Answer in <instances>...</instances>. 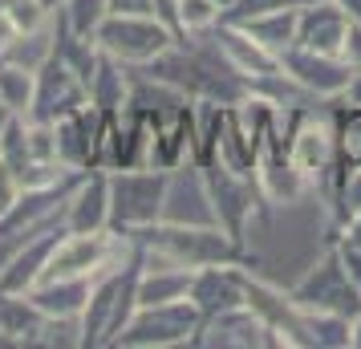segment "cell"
<instances>
[{
    "label": "cell",
    "instance_id": "obj_9",
    "mask_svg": "<svg viewBox=\"0 0 361 349\" xmlns=\"http://www.w3.org/2000/svg\"><path fill=\"white\" fill-rule=\"evenodd\" d=\"M280 69H284V78H293L317 102H341V94L349 90V78H353V66L345 57L312 53V49H300V45L280 53Z\"/></svg>",
    "mask_w": 361,
    "mask_h": 349
},
{
    "label": "cell",
    "instance_id": "obj_18",
    "mask_svg": "<svg viewBox=\"0 0 361 349\" xmlns=\"http://www.w3.org/2000/svg\"><path fill=\"white\" fill-rule=\"evenodd\" d=\"M191 276L195 268L171 264L159 256L142 252V276H138V305H171V300H187L191 293Z\"/></svg>",
    "mask_w": 361,
    "mask_h": 349
},
{
    "label": "cell",
    "instance_id": "obj_24",
    "mask_svg": "<svg viewBox=\"0 0 361 349\" xmlns=\"http://www.w3.org/2000/svg\"><path fill=\"white\" fill-rule=\"evenodd\" d=\"M333 138L341 166H361V106L353 102L333 106Z\"/></svg>",
    "mask_w": 361,
    "mask_h": 349
},
{
    "label": "cell",
    "instance_id": "obj_17",
    "mask_svg": "<svg viewBox=\"0 0 361 349\" xmlns=\"http://www.w3.org/2000/svg\"><path fill=\"white\" fill-rule=\"evenodd\" d=\"M66 232V224H53L45 232H37L33 240H25L13 256H8V264L0 268V288H8V293H29L37 281H41V272L49 264V252L53 244L61 240Z\"/></svg>",
    "mask_w": 361,
    "mask_h": 349
},
{
    "label": "cell",
    "instance_id": "obj_21",
    "mask_svg": "<svg viewBox=\"0 0 361 349\" xmlns=\"http://www.w3.org/2000/svg\"><path fill=\"white\" fill-rule=\"evenodd\" d=\"M90 102L106 114H122L126 102H130V66H122V61L102 53L98 73L90 78Z\"/></svg>",
    "mask_w": 361,
    "mask_h": 349
},
{
    "label": "cell",
    "instance_id": "obj_25",
    "mask_svg": "<svg viewBox=\"0 0 361 349\" xmlns=\"http://www.w3.org/2000/svg\"><path fill=\"white\" fill-rule=\"evenodd\" d=\"M305 313V333H309V349H349V317L345 313Z\"/></svg>",
    "mask_w": 361,
    "mask_h": 349
},
{
    "label": "cell",
    "instance_id": "obj_7",
    "mask_svg": "<svg viewBox=\"0 0 361 349\" xmlns=\"http://www.w3.org/2000/svg\"><path fill=\"white\" fill-rule=\"evenodd\" d=\"M288 297H293L296 309H312V313H345L353 317L361 309V288L349 281V272H345L341 256L337 248L329 244V252L317 260V264L300 276V281L288 288Z\"/></svg>",
    "mask_w": 361,
    "mask_h": 349
},
{
    "label": "cell",
    "instance_id": "obj_12",
    "mask_svg": "<svg viewBox=\"0 0 361 349\" xmlns=\"http://www.w3.org/2000/svg\"><path fill=\"white\" fill-rule=\"evenodd\" d=\"M212 41V49L228 61L240 78L247 82V90H252V82H260V78H268V73H280V57L276 53H268L264 45H256L252 37L240 29V25H231V20H219L212 33H199Z\"/></svg>",
    "mask_w": 361,
    "mask_h": 349
},
{
    "label": "cell",
    "instance_id": "obj_23",
    "mask_svg": "<svg viewBox=\"0 0 361 349\" xmlns=\"http://www.w3.org/2000/svg\"><path fill=\"white\" fill-rule=\"evenodd\" d=\"M33 90H37V69L20 66V61H8V57H0V102H4L13 114L29 118Z\"/></svg>",
    "mask_w": 361,
    "mask_h": 349
},
{
    "label": "cell",
    "instance_id": "obj_36",
    "mask_svg": "<svg viewBox=\"0 0 361 349\" xmlns=\"http://www.w3.org/2000/svg\"><path fill=\"white\" fill-rule=\"evenodd\" d=\"M349 349H361V309L349 317Z\"/></svg>",
    "mask_w": 361,
    "mask_h": 349
},
{
    "label": "cell",
    "instance_id": "obj_20",
    "mask_svg": "<svg viewBox=\"0 0 361 349\" xmlns=\"http://www.w3.org/2000/svg\"><path fill=\"white\" fill-rule=\"evenodd\" d=\"M45 329V313L37 309L25 293L0 288V333L13 337L17 345H37V337Z\"/></svg>",
    "mask_w": 361,
    "mask_h": 349
},
{
    "label": "cell",
    "instance_id": "obj_3",
    "mask_svg": "<svg viewBox=\"0 0 361 349\" xmlns=\"http://www.w3.org/2000/svg\"><path fill=\"white\" fill-rule=\"evenodd\" d=\"M110 175V232L126 235L163 219L166 171L159 166H118Z\"/></svg>",
    "mask_w": 361,
    "mask_h": 349
},
{
    "label": "cell",
    "instance_id": "obj_31",
    "mask_svg": "<svg viewBox=\"0 0 361 349\" xmlns=\"http://www.w3.org/2000/svg\"><path fill=\"white\" fill-rule=\"evenodd\" d=\"M337 248V256H341V264H345V272H349V281L361 288V248L357 244H333Z\"/></svg>",
    "mask_w": 361,
    "mask_h": 349
},
{
    "label": "cell",
    "instance_id": "obj_33",
    "mask_svg": "<svg viewBox=\"0 0 361 349\" xmlns=\"http://www.w3.org/2000/svg\"><path fill=\"white\" fill-rule=\"evenodd\" d=\"M17 37H20L17 20H13V13H8V8L0 4V57H4V53L13 49V41H17Z\"/></svg>",
    "mask_w": 361,
    "mask_h": 349
},
{
    "label": "cell",
    "instance_id": "obj_28",
    "mask_svg": "<svg viewBox=\"0 0 361 349\" xmlns=\"http://www.w3.org/2000/svg\"><path fill=\"white\" fill-rule=\"evenodd\" d=\"M300 4H309V0H235L224 20H247V17H264V13H276V8H300Z\"/></svg>",
    "mask_w": 361,
    "mask_h": 349
},
{
    "label": "cell",
    "instance_id": "obj_34",
    "mask_svg": "<svg viewBox=\"0 0 361 349\" xmlns=\"http://www.w3.org/2000/svg\"><path fill=\"white\" fill-rule=\"evenodd\" d=\"M341 57L349 61V66L361 73V25H349V37H345V49H341Z\"/></svg>",
    "mask_w": 361,
    "mask_h": 349
},
{
    "label": "cell",
    "instance_id": "obj_6",
    "mask_svg": "<svg viewBox=\"0 0 361 349\" xmlns=\"http://www.w3.org/2000/svg\"><path fill=\"white\" fill-rule=\"evenodd\" d=\"M98 49L106 57H114L122 66H147L154 57H163L179 37L166 29L159 17H122V13H110V17L102 20L98 29Z\"/></svg>",
    "mask_w": 361,
    "mask_h": 349
},
{
    "label": "cell",
    "instance_id": "obj_39",
    "mask_svg": "<svg viewBox=\"0 0 361 349\" xmlns=\"http://www.w3.org/2000/svg\"><path fill=\"white\" fill-rule=\"evenodd\" d=\"M219 4H224V13H228V8H231V4H235V0H219Z\"/></svg>",
    "mask_w": 361,
    "mask_h": 349
},
{
    "label": "cell",
    "instance_id": "obj_19",
    "mask_svg": "<svg viewBox=\"0 0 361 349\" xmlns=\"http://www.w3.org/2000/svg\"><path fill=\"white\" fill-rule=\"evenodd\" d=\"M94 276H73V281H37L25 297L33 300L45 317H82L90 300Z\"/></svg>",
    "mask_w": 361,
    "mask_h": 349
},
{
    "label": "cell",
    "instance_id": "obj_22",
    "mask_svg": "<svg viewBox=\"0 0 361 349\" xmlns=\"http://www.w3.org/2000/svg\"><path fill=\"white\" fill-rule=\"evenodd\" d=\"M296 20H300V8H276V13H264V17H247L240 20V29H244L256 45H264L268 53H284L296 45ZM235 25V20H231Z\"/></svg>",
    "mask_w": 361,
    "mask_h": 349
},
{
    "label": "cell",
    "instance_id": "obj_29",
    "mask_svg": "<svg viewBox=\"0 0 361 349\" xmlns=\"http://www.w3.org/2000/svg\"><path fill=\"white\" fill-rule=\"evenodd\" d=\"M25 195V183H20V175L13 171L8 163H0V216L13 207V203Z\"/></svg>",
    "mask_w": 361,
    "mask_h": 349
},
{
    "label": "cell",
    "instance_id": "obj_15",
    "mask_svg": "<svg viewBox=\"0 0 361 349\" xmlns=\"http://www.w3.org/2000/svg\"><path fill=\"white\" fill-rule=\"evenodd\" d=\"M66 232H106L110 228V175L106 171H85L82 183L73 187L66 203Z\"/></svg>",
    "mask_w": 361,
    "mask_h": 349
},
{
    "label": "cell",
    "instance_id": "obj_27",
    "mask_svg": "<svg viewBox=\"0 0 361 349\" xmlns=\"http://www.w3.org/2000/svg\"><path fill=\"white\" fill-rule=\"evenodd\" d=\"M61 20H66L73 33H82V37H98L102 29V20L110 17V0H66L61 8Z\"/></svg>",
    "mask_w": 361,
    "mask_h": 349
},
{
    "label": "cell",
    "instance_id": "obj_26",
    "mask_svg": "<svg viewBox=\"0 0 361 349\" xmlns=\"http://www.w3.org/2000/svg\"><path fill=\"white\" fill-rule=\"evenodd\" d=\"M219 20H224V4L219 0H179V41L212 33Z\"/></svg>",
    "mask_w": 361,
    "mask_h": 349
},
{
    "label": "cell",
    "instance_id": "obj_2",
    "mask_svg": "<svg viewBox=\"0 0 361 349\" xmlns=\"http://www.w3.org/2000/svg\"><path fill=\"white\" fill-rule=\"evenodd\" d=\"M288 159L293 166L309 179L312 191L329 195V187L337 179V138H333V110L317 106H288Z\"/></svg>",
    "mask_w": 361,
    "mask_h": 349
},
{
    "label": "cell",
    "instance_id": "obj_38",
    "mask_svg": "<svg viewBox=\"0 0 361 349\" xmlns=\"http://www.w3.org/2000/svg\"><path fill=\"white\" fill-rule=\"evenodd\" d=\"M61 4H66V0H41V8H49V13H57Z\"/></svg>",
    "mask_w": 361,
    "mask_h": 349
},
{
    "label": "cell",
    "instance_id": "obj_37",
    "mask_svg": "<svg viewBox=\"0 0 361 349\" xmlns=\"http://www.w3.org/2000/svg\"><path fill=\"white\" fill-rule=\"evenodd\" d=\"M337 4L345 8V17L353 20V25H361V0H337Z\"/></svg>",
    "mask_w": 361,
    "mask_h": 349
},
{
    "label": "cell",
    "instance_id": "obj_11",
    "mask_svg": "<svg viewBox=\"0 0 361 349\" xmlns=\"http://www.w3.org/2000/svg\"><path fill=\"white\" fill-rule=\"evenodd\" d=\"M195 345L199 349H264V345H280V341L252 305H240V309H224L215 317H203Z\"/></svg>",
    "mask_w": 361,
    "mask_h": 349
},
{
    "label": "cell",
    "instance_id": "obj_10",
    "mask_svg": "<svg viewBox=\"0 0 361 349\" xmlns=\"http://www.w3.org/2000/svg\"><path fill=\"white\" fill-rule=\"evenodd\" d=\"M163 219L166 224H191V228H212L215 203L207 191V175L199 163H183L166 171V200H163Z\"/></svg>",
    "mask_w": 361,
    "mask_h": 349
},
{
    "label": "cell",
    "instance_id": "obj_13",
    "mask_svg": "<svg viewBox=\"0 0 361 349\" xmlns=\"http://www.w3.org/2000/svg\"><path fill=\"white\" fill-rule=\"evenodd\" d=\"M187 300L199 309V317H215V313H224V309L247 305L244 264H203V268H195Z\"/></svg>",
    "mask_w": 361,
    "mask_h": 349
},
{
    "label": "cell",
    "instance_id": "obj_30",
    "mask_svg": "<svg viewBox=\"0 0 361 349\" xmlns=\"http://www.w3.org/2000/svg\"><path fill=\"white\" fill-rule=\"evenodd\" d=\"M329 244H357L361 248V212H353L341 228H333L329 232Z\"/></svg>",
    "mask_w": 361,
    "mask_h": 349
},
{
    "label": "cell",
    "instance_id": "obj_14",
    "mask_svg": "<svg viewBox=\"0 0 361 349\" xmlns=\"http://www.w3.org/2000/svg\"><path fill=\"white\" fill-rule=\"evenodd\" d=\"M349 25H353V20L345 17V8L337 4V0H309V4H300L296 45H300V49H312V53L341 57Z\"/></svg>",
    "mask_w": 361,
    "mask_h": 349
},
{
    "label": "cell",
    "instance_id": "obj_32",
    "mask_svg": "<svg viewBox=\"0 0 361 349\" xmlns=\"http://www.w3.org/2000/svg\"><path fill=\"white\" fill-rule=\"evenodd\" d=\"M110 13H122V17H154V0H110Z\"/></svg>",
    "mask_w": 361,
    "mask_h": 349
},
{
    "label": "cell",
    "instance_id": "obj_5",
    "mask_svg": "<svg viewBox=\"0 0 361 349\" xmlns=\"http://www.w3.org/2000/svg\"><path fill=\"white\" fill-rule=\"evenodd\" d=\"M203 175H207V191H212L215 203V219L219 228L247 248V228L256 216H268V203H264L260 187H256V175H244V171H231L219 159L215 163H203Z\"/></svg>",
    "mask_w": 361,
    "mask_h": 349
},
{
    "label": "cell",
    "instance_id": "obj_1",
    "mask_svg": "<svg viewBox=\"0 0 361 349\" xmlns=\"http://www.w3.org/2000/svg\"><path fill=\"white\" fill-rule=\"evenodd\" d=\"M147 252V256H159V260H171V264L183 268H203V264H256L252 248H240L219 224L212 228H191V224H147V228H134L126 232Z\"/></svg>",
    "mask_w": 361,
    "mask_h": 349
},
{
    "label": "cell",
    "instance_id": "obj_4",
    "mask_svg": "<svg viewBox=\"0 0 361 349\" xmlns=\"http://www.w3.org/2000/svg\"><path fill=\"white\" fill-rule=\"evenodd\" d=\"M203 317L191 300H171V305H138L130 325L114 337L110 349H175L195 345Z\"/></svg>",
    "mask_w": 361,
    "mask_h": 349
},
{
    "label": "cell",
    "instance_id": "obj_35",
    "mask_svg": "<svg viewBox=\"0 0 361 349\" xmlns=\"http://www.w3.org/2000/svg\"><path fill=\"white\" fill-rule=\"evenodd\" d=\"M341 102H353V106H361V73L353 69V78H349V90L341 94Z\"/></svg>",
    "mask_w": 361,
    "mask_h": 349
},
{
    "label": "cell",
    "instance_id": "obj_8",
    "mask_svg": "<svg viewBox=\"0 0 361 349\" xmlns=\"http://www.w3.org/2000/svg\"><path fill=\"white\" fill-rule=\"evenodd\" d=\"M82 106H90V85L57 53H49L37 66V90H33L29 118L33 122H57V118H66V114H78Z\"/></svg>",
    "mask_w": 361,
    "mask_h": 349
},
{
    "label": "cell",
    "instance_id": "obj_16",
    "mask_svg": "<svg viewBox=\"0 0 361 349\" xmlns=\"http://www.w3.org/2000/svg\"><path fill=\"white\" fill-rule=\"evenodd\" d=\"M256 187H260L268 207H293V203H300L312 191L309 179L288 159V147H272L260 154V163H256Z\"/></svg>",
    "mask_w": 361,
    "mask_h": 349
}]
</instances>
